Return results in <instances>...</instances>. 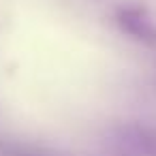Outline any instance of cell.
<instances>
[{
  "label": "cell",
  "instance_id": "6da1fadb",
  "mask_svg": "<svg viewBox=\"0 0 156 156\" xmlns=\"http://www.w3.org/2000/svg\"><path fill=\"white\" fill-rule=\"evenodd\" d=\"M118 24L120 28L130 34L133 39L156 45V22L143 7H124L118 11Z\"/></svg>",
  "mask_w": 156,
  "mask_h": 156
}]
</instances>
